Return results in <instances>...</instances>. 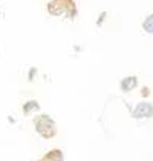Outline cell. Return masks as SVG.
<instances>
[{"label": "cell", "instance_id": "obj_1", "mask_svg": "<svg viewBox=\"0 0 153 161\" xmlns=\"http://www.w3.org/2000/svg\"><path fill=\"white\" fill-rule=\"evenodd\" d=\"M34 126L38 136H41L43 139H53L57 134V126L54 123V120L46 113L37 115L34 118Z\"/></svg>", "mask_w": 153, "mask_h": 161}, {"label": "cell", "instance_id": "obj_2", "mask_svg": "<svg viewBox=\"0 0 153 161\" xmlns=\"http://www.w3.org/2000/svg\"><path fill=\"white\" fill-rule=\"evenodd\" d=\"M46 10L53 16H61L65 13L69 14L70 19H75V16L78 14V10L74 0H53V2L46 5Z\"/></svg>", "mask_w": 153, "mask_h": 161}, {"label": "cell", "instance_id": "obj_3", "mask_svg": "<svg viewBox=\"0 0 153 161\" xmlns=\"http://www.w3.org/2000/svg\"><path fill=\"white\" fill-rule=\"evenodd\" d=\"M131 115H133V118H136V120H148V118L153 117V105L150 102H140L133 108Z\"/></svg>", "mask_w": 153, "mask_h": 161}, {"label": "cell", "instance_id": "obj_4", "mask_svg": "<svg viewBox=\"0 0 153 161\" xmlns=\"http://www.w3.org/2000/svg\"><path fill=\"white\" fill-rule=\"evenodd\" d=\"M137 85H139L137 77H136V75H129V77L121 78V81H120V89L123 91V93H129V91L136 89Z\"/></svg>", "mask_w": 153, "mask_h": 161}, {"label": "cell", "instance_id": "obj_5", "mask_svg": "<svg viewBox=\"0 0 153 161\" xmlns=\"http://www.w3.org/2000/svg\"><path fill=\"white\" fill-rule=\"evenodd\" d=\"M21 110H23L24 115H30V113L40 110V104L37 101H27V102H24V105H23V108H21Z\"/></svg>", "mask_w": 153, "mask_h": 161}, {"label": "cell", "instance_id": "obj_6", "mask_svg": "<svg viewBox=\"0 0 153 161\" xmlns=\"http://www.w3.org/2000/svg\"><path fill=\"white\" fill-rule=\"evenodd\" d=\"M43 156H46V158H50V159H54V161H64V152H62L61 148H51V150H48Z\"/></svg>", "mask_w": 153, "mask_h": 161}, {"label": "cell", "instance_id": "obj_7", "mask_svg": "<svg viewBox=\"0 0 153 161\" xmlns=\"http://www.w3.org/2000/svg\"><path fill=\"white\" fill-rule=\"evenodd\" d=\"M142 29H144V32L153 35V14H148V16L144 19V22H142Z\"/></svg>", "mask_w": 153, "mask_h": 161}, {"label": "cell", "instance_id": "obj_8", "mask_svg": "<svg viewBox=\"0 0 153 161\" xmlns=\"http://www.w3.org/2000/svg\"><path fill=\"white\" fill-rule=\"evenodd\" d=\"M140 96H142V97H148V96H150V88H148V86H142Z\"/></svg>", "mask_w": 153, "mask_h": 161}, {"label": "cell", "instance_id": "obj_9", "mask_svg": "<svg viewBox=\"0 0 153 161\" xmlns=\"http://www.w3.org/2000/svg\"><path fill=\"white\" fill-rule=\"evenodd\" d=\"M37 74V69H30V72H29V81L34 80V75Z\"/></svg>", "mask_w": 153, "mask_h": 161}, {"label": "cell", "instance_id": "obj_10", "mask_svg": "<svg viewBox=\"0 0 153 161\" xmlns=\"http://www.w3.org/2000/svg\"><path fill=\"white\" fill-rule=\"evenodd\" d=\"M104 19H105V13H102V14L99 16V19H97V24H101V22H102Z\"/></svg>", "mask_w": 153, "mask_h": 161}, {"label": "cell", "instance_id": "obj_11", "mask_svg": "<svg viewBox=\"0 0 153 161\" xmlns=\"http://www.w3.org/2000/svg\"><path fill=\"white\" fill-rule=\"evenodd\" d=\"M37 161H54V159H50V158H46V156H43V158H40V159H37Z\"/></svg>", "mask_w": 153, "mask_h": 161}]
</instances>
